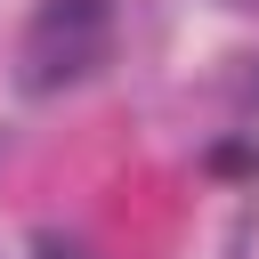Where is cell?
Masks as SVG:
<instances>
[{
    "label": "cell",
    "instance_id": "3957f363",
    "mask_svg": "<svg viewBox=\"0 0 259 259\" xmlns=\"http://www.w3.org/2000/svg\"><path fill=\"white\" fill-rule=\"evenodd\" d=\"M227 8H259V0H227Z\"/></svg>",
    "mask_w": 259,
    "mask_h": 259
},
{
    "label": "cell",
    "instance_id": "6da1fadb",
    "mask_svg": "<svg viewBox=\"0 0 259 259\" xmlns=\"http://www.w3.org/2000/svg\"><path fill=\"white\" fill-rule=\"evenodd\" d=\"M113 57V0H40L24 40H16V81L32 97L89 81Z\"/></svg>",
    "mask_w": 259,
    "mask_h": 259
},
{
    "label": "cell",
    "instance_id": "7a4b0ae2",
    "mask_svg": "<svg viewBox=\"0 0 259 259\" xmlns=\"http://www.w3.org/2000/svg\"><path fill=\"white\" fill-rule=\"evenodd\" d=\"M40 259H89V243H73V235H40Z\"/></svg>",
    "mask_w": 259,
    "mask_h": 259
}]
</instances>
